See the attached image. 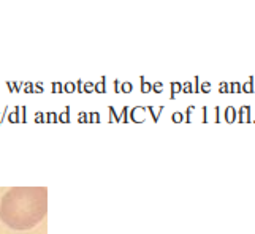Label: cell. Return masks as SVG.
<instances>
[{
	"label": "cell",
	"instance_id": "1",
	"mask_svg": "<svg viewBox=\"0 0 255 234\" xmlns=\"http://www.w3.org/2000/svg\"><path fill=\"white\" fill-rule=\"evenodd\" d=\"M48 212V188L14 187L0 203V220L16 231H27L45 219Z\"/></svg>",
	"mask_w": 255,
	"mask_h": 234
},
{
	"label": "cell",
	"instance_id": "2",
	"mask_svg": "<svg viewBox=\"0 0 255 234\" xmlns=\"http://www.w3.org/2000/svg\"><path fill=\"white\" fill-rule=\"evenodd\" d=\"M227 119H228V120H232V119H233V109H232V108L227 111Z\"/></svg>",
	"mask_w": 255,
	"mask_h": 234
}]
</instances>
